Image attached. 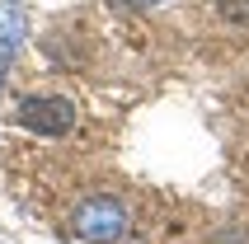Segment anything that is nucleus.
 I'll list each match as a JSON object with an SVG mask.
<instances>
[{
  "label": "nucleus",
  "instance_id": "nucleus-1",
  "mask_svg": "<svg viewBox=\"0 0 249 244\" xmlns=\"http://www.w3.org/2000/svg\"><path fill=\"white\" fill-rule=\"evenodd\" d=\"M75 235L89 244H118L127 235V207L108 192H99V197H85L75 207Z\"/></svg>",
  "mask_w": 249,
  "mask_h": 244
},
{
  "label": "nucleus",
  "instance_id": "nucleus-4",
  "mask_svg": "<svg viewBox=\"0 0 249 244\" xmlns=\"http://www.w3.org/2000/svg\"><path fill=\"white\" fill-rule=\"evenodd\" d=\"M231 24H249V0H216Z\"/></svg>",
  "mask_w": 249,
  "mask_h": 244
},
{
  "label": "nucleus",
  "instance_id": "nucleus-5",
  "mask_svg": "<svg viewBox=\"0 0 249 244\" xmlns=\"http://www.w3.org/2000/svg\"><path fill=\"white\" fill-rule=\"evenodd\" d=\"M5 70H10V42H0V80H5Z\"/></svg>",
  "mask_w": 249,
  "mask_h": 244
},
{
  "label": "nucleus",
  "instance_id": "nucleus-3",
  "mask_svg": "<svg viewBox=\"0 0 249 244\" xmlns=\"http://www.w3.org/2000/svg\"><path fill=\"white\" fill-rule=\"evenodd\" d=\"M0 24H5L10 38H19V33H24V14H19V5H0Z\"/></svg>",
  "mask_w": 249,
  "mask_h": 244
},
{
  "label": "nucleus",
  "instance_id": "nucleus-2",
  "mask_svg": "<svg viewBox=\"0 0 249 244\" xmlns=\"http://www.w3.org/2000/svg\"><path fill=\"white\" fill-rule=\"evenodd\" d=\"M14 122L24 132H33V136H66L80 122V108L71 99H61V94H42V99H24L19 113H14Z\"/></svg>",
  "mask_w": 249,
  "mask_h": 244
},
{
  "label": "nucleus",
  "instance_id": "nucleus-6",
  "mask_svg": "<svg viewBox=\"0 0 249 244\" xmlns=\"http://www.w3.org/2000/svg\"><path fill=\"white\" fill-rule=\"evenodd\" d=\"M108 5H132V10H146V5H160V0H108Z\"/></svg>",
  "mask_w": 249,
  "mask_h": 244
}]
</instances>
